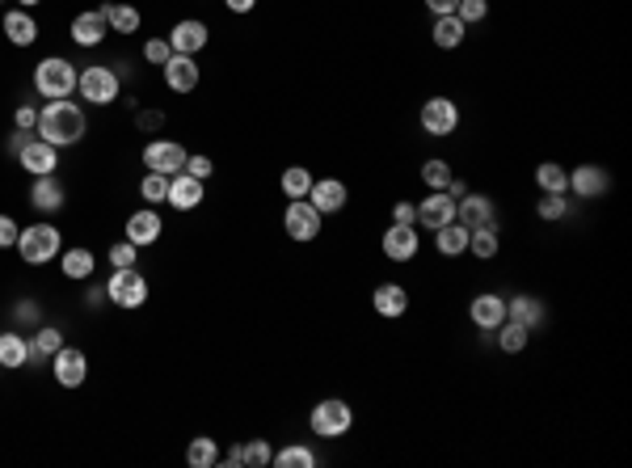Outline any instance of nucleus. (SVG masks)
<instances>
[{
    "label": "nucleus",
    "mask_w": 632,
    "mask_h": 468,
    "mask_svg": "<svg viewBox=\"0 0 632 468\" xmlns=\"http://www.w3.org/2000/svg\"><path fill=\"white\" fill-rule=\"evenodd\" d=\"M198 64H195V55H169V64H164V85L174 89V93H195L198 89Z\"/></svg>",
    "instance_id": "nucleus-18"
},
{
    "label": "nucleus",
    "mask_w": 632,
    "mask_h": 468,
    "mask_svg": "<svg viewBox=\"0 0 632 468\" xmlns=\"http://www.w3.org/2000/svg\"><path fill=\"white\" fill-rule=\"evenodd\" d=\"M308 426H312V435H321V439H342L350 426H354V410H350L342 397H329V401L312 405Z\"/></svg>",
    "instance_id": "nucleus-4"
},
{
    "label": "nucleus",
    "mask_w": 632,
    "mask_h": 468,
    "mask_svg": "<svg viewBox=\"0 0 632 468\" xmlns=\"http://www.w3.org/2000/svg\"><path fill=\"white\" fill-rule=\"evenodd\" d=\"M143 169H153V174H164L174 177L185 169V148L174 140H153L148 148H143Z\"/></svg>",
    "instance_id": "nucleus-11"
},
{
    "label": "nucleus",
    "mask_w": 632,
    "mask_h": 468,
    "mask_svg": "<svg viewBox=\"0 0 632 468\" xmlns=\"http://www.w3.org/2000/svg\"><path fill=\"white\" fill-rule=\"evenodd\" d=\"M422 5H426L430 13H435V17H443V13H456L459 0H422Z\"/></svg>",
    "instance_id": "nucleus-52"
},
{
    "label": "nucleus",
    "mask_w": 632,
    "mask_h": 468,
    "mask_svg": "<svg viewBox=\"0 0 632 468\" xmlns=\"http://www.w3.org/2000/svg\"><path fill=\"white\" fill-rule=\"evenodd\" d=\"M5 34H9L13 47H34V38H38V22H34L26 9H9L5 13Z\"/></svg>",
    "instance_id": "nucleus-27"
},
{
    "label": "nucleus",
    "mask_w": 632,
    "mask_h": 468,
    "mask_svg": "<svg viewBox=\"0 0 632 468\" xmlns=\"http://www.w3.org/2000/svg\"><path fill=\"white\" fill-rule=\"evenodd\" d=\"M493 338H498V350H501V355H519V350H527V342H532V329L506 316V321H501V325L493 329Z\"/></svg>",
    "instance_id": "nucleus-30"
},
{
    "label": "nucleus",
    "mask_w": 632,
    "mask_h": 468,
    "mask_svg": "<svg viewBox=\"0 0 632 468\" xmlns=\"http://www.w3.org/2000/svg\"><path fill=\"white\" fill-rule=\"evenodd\" d=\"M77 64H68L59 55H47L43 64L34 68V93L47 101H59V98H72L77 93Z\"/></svg>",
    "instance_id": "nucleus-2"
},
{
    "label": "nucleus",
    "mask_w": 632,
    "mask_h": 468,
    "mask_svg": "<svg viewBox=\"0 0 632 468\" xmlns=\"http://www.w3.org/2000/svg\"><path fill=\"white\" fill-rule=\"evenodd\" d=\"M164 203L177 211H195L198 203H203V182L190 174H174L169 177V198H164Z\"/></svg>",
    "instance_id": "nucleus-24"
},
{
    "label": "nucleus",
    "mask_w": 632,
    "mask_h": 468,
    "mask_svg": "<svg viewBox=\"0 0 632 468\" xmlns=\"http://www.w3.org/2000/svg\"><path fill=\"white\" fill-rule=\"evenodd\" d=\"M270 464H274V468H312V464H316V456L308 452V447L291 443V447H283V452H274Z\"/></svg>",
    "instance_id": "nucleus-40"
},
{
    "label": "nucleus",
    "mask_w": 632,
    "mask_h": 468,
    "mask_svg": "<svg viewBox=\"0 0 632 468\" xmlns=\"http://www.w3.org/2000/svg\"><path fill=\"white\" fill-rule=\"evenodd\" d=\"M106 300L110 304H119V308H127V313H135V308L148 304V279L140 274V266H127V271L110 274Z\"/></svg>",
    "instance_id": "nucleus-5"
},
{
    "label": "nucleus",
    "mask_w": 632,
    "mask_h": 468,
    "mask_svg": "<svg viewBox=\"0 0 632 468\" xmlns=\"http://www.w3.org/2000/svg\"><path fill=\"white\" fill-rule=\"evenodd\" d=\"M274 452L266 439H249V443H240V468H270Z\"/></svg>",
    "instance_id": "nucleus-39"
},
{
    "label": "nucleus",
    "mask_w": 632,
    "mask_h": 468,
    "mask_svg": "<svg viewBox=\"0 0 632 468\" xmlns=\"http://www.w3.org/2000/svg\"><path fill=\"white\" fill-rule=\"evenodd\" d=\"M185 460H190V468H211L219 460V447H216V439H207V435H198V439H190V452H185Z\"/></svg>",
    "instance_id": "nucleus-38"
},
{
    "label": "nucleus",
    "mask_w": 632,
    "mask_h": 468,
    "mask_svg": "<svg viewBox=\"0 0 632 468\" xmlns=\"http://www.w3.org/2000/svg\"><path fill=\"white\" fill-rule=\"evenodd\" d=\"M135 127H140V131H161L164 114H161V110H135Z\"/></svg>",
    "instance_id": "nucleus-47"
},
{
    "label": "nucleus",
    "mask_w": 632,
    "mask_h": 468,
    "mask_svg": "<svg viewBox=\"0 0 632 468\" xmlns=\"http://www.w3.org/2000/svg\"><path fill=\"white\" fill-rule=\"evenodd\" d=\"M30 140H34L30 131H22V127H17V131H13V135H9V153L17 156V153H22V148H26V144H30Z\"/></svg>",
    "instance_id": "nucleus-53"
},
{
    "label": "nucleus",
    "mask_w": 632,
    "mask_h": 468,
    "mask_svg": "<svg viewBox=\"0 0 632 468\" xmlns=\"http://www.w3.org/2000/svg\"><path fill=\"white\" fill-rule=\"evenodd\" d=\"M380 250L388 261H414L417 250H422L417 224H388V232L380 237Z\"/></svg>",
    "instance_id": "nucleus-9"
},
{
    "label": "nucleus",
    "mask_w": 632,
    "mask_h": 468,
    "mask_svg": "<svg viewBox=\"0 0 632 468\" xmlns=\"http://www.w3.org/2000/svg\"><path fill=\"white\" fill-rule=\"evenodd\" d=\"M17 165H22L30 177H43V174H55V165H59V148L47 140H38L34 135L30 144H26L22 153H17Z\"/></svg>",
    "instance_id": "nucleus-17"
},
{
    "label": "nucleus",
    "mask_w": 632,
    "mask_h": 468,
    "mask_svg": "<svg viewBox=\"0 0 632 468\" xmlns=\"http://www.w3.org/2000/svg\"><path fill=\"white\" fill-rule=\"evenodd\" d=\"M456 224L464 229H485V224H498V207H493L490 195H480V190H469V195L456 203Z\"/></svg>",
    "instance_id": "nucleus-12"
},
{
    "label": "nucleus",
    "mask_w": 632,
    "mask_h": 468,
    "mask_svg": "<svg viewBox=\"0 0 632 468\" xmlns=\"http://www.w3.org/2000/svg\"><path fill=\"white\" fill-rule=\"evenodd\" d=\"M51 371H55V384L59 388H80L89 376V359H85V350L77 346H59L51 355Z\"/></svg>",
    "instance_id": "nucleus-10"
},
{
    "label": "nucleus",
    "mask_w": 632,
    "mask_h": 468,
    "mask_svg": "<svg viewBox=\"0 0 632 468\" xmlns=\"http://www.w3.org/2000/svg\"><path fill=\"white\" fill-rule=\"evenodd\" d=\"M13 119H17V127H22V131H30V127H38V110H34V106H17Z\"/></svg>",
    "instance_id": "nucleus-51"
},
{
    "label": "nucleus",
    "mask_w": 632,
    "mask_h": 468,
    "mask_svg": "<svg viewBox=\"0 0 632 468\" xmlns=\"http://www.w3.org/2000/svg\"><path fill=\"white\" fill-rule=\"evenodd\" d=\"M417 122H422L426 135H435V140H443V135H456L459 127V106L451 98H426L422 110H417Z\"/></svg>",
    "instance_id": "nucleus-6"
},
{
    "label": "nucleus",
    "mask_w": 632,
    "mask_h": 468,
    "mask_svg": "<svg viewBox=\"0 0 632 468\" xmlns=\"http://www.w3.org/2000/svg\"><path fill=\"white\" fill-rule=\"evenodd\" d=\"M59 346H64V334H59L55 325H43L38 334H34V342H30V359H51Z\"/></svg>",
    "instance_id": "nucleus-37"
},
{
    "label": "nucleus",
    "mask_w": 632,
    "mask_h": 468,
    "mask_svg": "<svg viewBox=\"0 0 632 468\" xmlns=\"http://www.w3.org/2000/svg\"><path fill=\"white\" fill-rule=\"evenodd\" d=\"M64 198H68V190H64V182L55 174H43V177H34V186H30V207H38V211H59L64 207Z\"/></svg>",
    "instance_id": "nucleus-20"
},
{
    "label": "nucleus",
    "mask_w": 632,
    "mask_h": 468,
    "mask_svg": "<svg viewBox=\"0 0 632 468\" xmlns=\"http://www.w3.org/2000/svg\"><path fill=\"white\" fill-rule=\"evenodd\" d=\"M30 363V342L22 334H0V367L5 371H17Z\"/></svg>",
    "instance_id": "nucleus-32"
},
{
    "label": "nucleus",
    "mask_w": 632,
    "mask_h": 468,
    "mask_svg": "<svg viewBox=\"0 0 632 468\" xmlns=\"http://www.w3.org/2000/svg\"><path fill=\"white\" fill-rule=\"evenodd\" d=\"M169 47H174L177 55H198L207 47V26L195 22V17H185V22H177L174 30H169Z\"/></svg>",
    "instance_id": "nucleus-22"
},
{
    "label": "nucleus",
    "mask_w": 632,
    "mask_h": 468,
    "mask_svg": "<svg viewBox=\"0 0 632 468\" xmlns=\"http://www.w3.org/2000/svg\"><path fill=\"white\" fill-rule=\"evenodd\" d=\"M211 169H216V165H211V156H185V169H182V174L198 177V182H207Z\"/></svg>",
    "instance_id": "nucleus-46"
},
{
    "label": "nucleus",
    "mask_w": 632,
    "mask_h": 468,
    "mask_svg": "<svg viewBox=\"0 0 632 468\" xmlns=\"http://www.w3.org/2000/svg\"><path fill=\"white\" fill-rule=\"evenodd\" d=\"M308 203H312L321 216H338V211L350 203V190H346V182H338V177H321V182H312V190H308Z\"/></svg>",
    "instance_id": "nucleus-16"
},
{
    "label": "nucleus",
    "mask_w": 632,
    "mask_h": 468,
    "mask_svg": "<svg viewBox=\"0 0 632 468\" xmlns=\"http://www.w3.org/2000/svg\"><path fill=\"white\" fill-rule=\"evenodd\" d=\"M435 250L443 253V258H464L469 253V229L464 224H443V229H435Z\"/></svg>",
    "instance_id": "nucleus-28"
},
{
    "label": "nucleus",
    "mask_w": 632,
    "mask_h": 468,
    "mask_svg": "<svg viewBox=\"0 0 632 468\" xmlns=\"http://www.w3.org/2000/svg\"><path fill=\"white\" fill-rule=\"evenodd\" d=\"M169 55H174L169 38H148V43H143V59H148V64L164 68V64H169Z\"/></svg>",
    "instance_id": "nucleus-45"
},
{
    "label": "nucleus",
    "mask_w": 632,
    "mask_h": 468,
    "mask_svg": "<svg viewBox=\"0 0 632 468\" xmlns=\"http://www.w3.org/2000/svg\"><path fill=\"white\" fill-rule=\"evenodd\" d=\"M224 5H228L232 13H253V5H258V0H224Z\"/></svg>",
    "instance_id": "nucleus-54"
},
{
    "label": "nucleus",
    "mask_w": 632,
    "mask_h": 468,
    "mask_svg": "<svg viewBox=\"0 0 632 468\" xmlns=\"http://www.w3.org/2000/svg\"><path fill=\"white\" fill-rule=\"evenodd\" d=\"M13 316H17V321H22V325H38V316H43V308L34 304V300H17V308H13Z\"/></svg>",
    "instance_id": "nucleus-49"
},
{
    "label": "nucleus",
    "mask_w": 632,
    "mask_h": 468,
    "mask_svg": "<svg viewBox=\"0 0 632 468\" xmlns=\"http://www.w3.org/2000/svg\"><path fill=\"white\" fill-rule=\"evenodd\" d=\"M135 253H140V245L119 240V245H110V266H114V271H127V266H135Z\"/></svg>",
    "instance_id": "nucleus-44"
},
{
    "label": "nucleus",
    "mask_w": 632,
    "mask_h": 468,
    "mask_svg": "<svg viewBox=\"0 0 632 468\" xmlns=\"http://www.w3.org/2000/svg\"><path fill=\"white\" fill-rule=\"evenodd\" d=\"M535 186L544 195H569V169L556 161H540L535 165Z\"/></svg>",
    "instance_id": "nucleus-31"
},
{
    "label": "nucleus",
    "mask_w": 632,
    "mask_h": 468,
    "mask_svg": "<svg viewBox=\"0 0 632 468\" xmlns=\"http://www.w3.org/2000/svg\"><path fill=\"white\" fill-rule=\"evenodd\" d=\"M224 464H232V468H240V447H232L228 456H224Z\"/></svg>",
    "instance_id": "nucleus-56"
},
{
    "label": "nucleus",
    "mask_w": 632,
    "mask_h": 468,
    "mask_svg": "<svg viewBox=\"0 0 632 468\" xmlns=\"http://www.w3.org/2000/svg\"><path fill=\"white\" fill-rule=\"evenodd\" d=\"M0 371H5V367H0Z\"/></svg>",
    "instance_id": "nucleus-58"
},
{
    "label": "nucleus",
    "mask_w": 632,
    "mask_h": 468,
    "mask_svg": "<svg viewBox=\"0 0 632 468\" xmlns=\"http://www.w3.org/2000/svg\"><path fill=\"white\" fill-rule=\"evenodd\" d=\"M506 316L519 321V325H527V329H540L548 321V308L540 295H511V300H506Z\"/></svg>",
    "instance_id": "nucleus-23"
},
{
    "label": "nucleus",
    "mask_w": 632,
    "mask_h": 468,
    "mask_svg": "<svg viewBox=\"0 0 632 468\" xmlns=\"http://www.w3.org/2000/svg\"><path fill=\"white\" fill-rule=\"evenodd\" d=\"M312 169H304V165H291V169H283V195L287 198H308V190H312Z\"/></svg>",
    "instance_id": "nucleus-35"
},
{
    "label": "nucleus",
    "mask_w": 632,
    "mask_h": 468,
    "mask_svg": "<svg viewBox=\"0 0 632 468\" xmlns=\"http://www.w3.org/2000/svg\"><path fill=\"white\" fill-rule=\"evenodd\" d=\"M456 17L464 26L485 22V17H490V0H459V5H456Z\"/></svg>",
    "instance_id": "nucleus-43"
},
{
    "label": "nucleus",
    "mask_w": 632,
    "mask_h": 468,
    "mask_svg": "<svg viewBox=\"0 0 632 468\" xmlns=\"http://www.w3.org/2000/svg\"><path fill=\"white\" fill-rule=\"evenodd\" d=\"M140 195H143V203H164V198H169V177L148 169L140 182Z\"/></svg>",
    "instance_id": "nucleus-42"
},
{
    "label": "nucleus",
    "mask_w": 632,
    "mask_h": 468,
    "mask_svg": "<svg viewBox=\"0 0 632 468\" xmlns=\"http://www.w3.org/2000/svg\"><path fill=\"white\" fill-rule=\"evenodd\" d=\"M17 5H22V9H34V5H38V0H17Z\"/></svg>",
    "instance_id": "nucleus-57"
},
{
    "label": "nucleus",
    "mask_w": 632,
    "mask_h": 468,
    "mask_svg": "<svg viewBox=\"0 0 632 468\" xmlns=\"http://www.w3.org/2000/svg\"><path fill=\"white\" fill-rule=\"evenodd\" d=\"M38 140L55 144V148H72V144L85 140V110L77 101H47L38 110Z\"/></svg>",
    "instance_id": "nucleus-1"
},
{
    "label": "nucleus",
    "mask_w": 632,
    "mask_h": 468,
    "mask_svg": "<svg viewBox=\"0 0 632 468\" xmlns=\"http://www.w3.org/2000/svg\"><path fill=\"white\" fill-rule=\"evenodd\" d=\"M569 211H574V203H569L565 195H544L540 203H535V216H540V219H553V224H556V219H565Z\"/></svg>",
    "instance_id": "nucleus-41"
},
{
    "label": "nucleus",
    "mask_w": 632,
    "mask_h": 468,
    "mask_svg": "<svg viewBox=\"0 0 632 468\" xmlns=\"http://www.w3.org/2000/svg\"><path fill=\"white\" fill-rule=\"evenodd\" d=\"M106 30H110V22L101 9H89V13H77V17H72V43L77 47H98L101 38H106Z\"/></svg>",
    "instance_id": "nucleus-21"
},
{
    "label": "nucleus",
    "mask_w": 632,
    "mask_h": 468,
    "mask_svg": "<svg viewBox=\"0 0 632 468\" xmlns=\"http://www.w3.org/2000/svg\"><path fill=\"white\" fill-rule=\"evenodd\" d=\"M371 308L384 316V321H396V316L409 313V292L401 283H380L371 292Z\"/></svg>",
    "instance_id": "nucleus-19"
},
{
    "label": "nucleus",
    "mask_w": 632,
    "mask_h": 468,
    "mask_svg": "<svg viewBox=\"0 0 632 468\" xmlns=\"http://www.w3.org/2000/svg\"><path fill=\"white\" fill-rule=\"evenodd\" d=\"M93 266H98V261H93V250H68L64 258H59V271L68 274V279H89V274H93Z\"/></svg>",
    "instance_id": "nucleus-34"
},
{
    "label": "nucleus",
    "mask_w": 632,
    "mask_h": 468,
    "mask_svg": "<svg viewBox=\"0 0 632 468\" xmlns=\"http://www.w3.org/2000/svg\"><path fill=\"white\" fill-rule=\"evenodd\" d=\"M469 321L480 329V334H493V329L506 321V295L498 292H480L472 295V304H469Z\"/></svg>",
    "instance_id": "nucleus-14"
},
{
    "label": "nucleus",
    "mask_w": 632,
    "mask_h": 468,
    "mask_svg": "<svg viewBox=\"0 0 632 468\" xmlns=\"http://www.w3.org/2000/svg\"><path fill=\"white\" fill-rule=\"evenodd\" d=\"M59 250H64V237H59L55 224H30V229H22V237H17V253H22V261H30V266H43V261L59 258Z\"/></svg>",
    "instance_id": "nucleus-3"
},
{
    "label": "nucleus",
    "mask_w": 632,
    "mask_h": 468,
    "mask_svg": "<svg viewBox=\"0 0 632 468\" xmlns=\"http://www.w3.org/2000/svg\"><path fill=\"white\" fill-rule=\"evenodd\" d=\"M283 229L291 240L308 245V240L321 237V211H316L308 198H291V203H287V216H283Z\"/></svg>",
    "instance_id": "nucleus-8"
},
{
    "label": "nucleus",
    "mask_w": 632,
    "mask_h": 468,
    "mask_svg": "<svg viewBox=\"0 0 632 468\" xmlns=\"http://www.w3.org/2000/svg\"><path fill=\"white\" fill-rule=\"evenodd\" d=\"M77 89H80V98L93 101V106H110V101H119V72L114 68H80V77H77Z\"/></svg>",
    "instance_id": "nucleus-7"
},
{
    "label": "nucleus",
    "mask_w": 632,
    "mask_h": 468,
    "mask_svg": "<svg viewBox=\"0 0 632 468\" xmlns=\"http://www.w3.org/2000/svg\"><path fill=\"white\" fill-rule=\"evenodd\" d=\"M464 34H469V26L459 22L456 13H443V17H435V26H430V38H435L438 51H456V47L464 43Z\"/></svg>",
    "instance_id": "nucleus-25"
},
{
    "label": "nucleus",
    "mask_w": 632,
    "mask_h": 468,
    "mask_svg": "<svg viewBox=\"0 0 632 468\" xmlns=\"http://www.w3.org/2000/svg\"><path fill=\"white\" fill-rule=\"evenodd\" d=\"M569 190L578 198H603L611 190V174L603 165H578V169H569Z\"/></svg>",
    "instance_id": "nucleus-15"
},
{
    "label": "nucleus",
    "mask_w": 632,
    "mask_h": 468,
    "mask_svg": "<svg viewBox=\"0 0 632 468\" xmlns=\"http://www.w3.org/2000/svg\"><path fill=\"white\" fill-rule=\"evenodd\" d=\"M456 219V198L448 195V190H430V195L417 203V229L435 232L443 229V224H451Z\"/></svg>",
    "instance_id": "nucleus-13"
},
{
    "label": "nucleus",
    "mask_w": 632,
    "mask_h": 468,
    "mask_svg": "<svg viewBox=\"0 0 632 468\" xmlns=\"http://www.w3.org/2000/svg\"><path fill=\"white\" fill-rule=\"evenodd\" d=\"M501 250V229L498 224H485V229H472L469 232V253L480 261H493Z\"/></svg>",
    "instance_id": "nucleus-29"
},
{
    "label": "nucleus",
    "mask_w": 632,
    "mask_h": 468,
    "mask_svg": "<svg viewBox=\"0 0 632 468\" xmlns=\"http://www.w3.org/2000/svg\"><path fill=\"white\" fill-rule=\"evenodd\" d=\"M17 237H22V229H17L9 216H0V250H13V245H17Z\"/></svg>",
    "instance_id": "nucleus-50"
},
{
    "label": "nucleus",
    "mask_w": 632,
    "mask_h": 468,
    "mask_svg": "<svg viewBox=\"0 0 632 468\" xmlns=\"http://www.w3.org/2000/svg\"><path fill=\"white\" fill-rule=\"evenodd\" d=\"M106 22H110V30H119V34H135L140 30V9H135V5H106Z\"/></svg>",
    "instance_id": "nucleus-33"
},
{
    "label": "nucleus",
    "mask_w": 632,
    "mask_h": 468,
    "mask_svg": "<svg viewBox=\"0 0 632 468\" xmlns=\"http://www.w3.org/2000/svg\"><path fill=\"white\" fill-rule=\"evenodd\" d=\"M448 195H451V198H456V203H459V198L469 195V186L459 182V177H451V186H448Z\"/></svg>",
    "instance_id": "nucleus-55"
},
{
    "label": "nucleus",
    "mask_w": 632,
    "mask_h": 468,
    "mask_svg": "<svg viewBox=\"0 0 632 468\" xmlns=\"http://www.w3.org/2000/svg\"><path fill=\"white\" fill-rule=\"evenodd\" d=\"M161 237V216H156L153 207H143V211H135L132 219H127V240H132V245H153V240Z\"/></svg>",
    "instance_id": "nucleus-26"
},
{
    "label": "nucleus",
    "mask_w": 632,
    "mask_h": 468,
    "mask_svg": "<svg viewBox=\"0 0 632 468\" xmlns=\"http://www.w3.org/2000/svg\"><path fill=\"white\" fill-rule=\"evenodd\" d=\"M393 224H417V203H409V198L393 203Z\"/></svg>",
    "instance_id": "nucleus-48"
},
{
    "label": "nucleus",
    "mask_w": 632,
    "mask_h": 468,
    "mask_svg": "<svg viewBox=\"0 0 632 468\" xmlns=\"http://www.w3.org/2000/svg\"><path fill=\"white\" fill-rule=\"evenodd\" d=\"M451 177H456V169H451V165L443 161V156H430V161L422 165V182H426V190H448Z\"/></svg>",
    "instance_id": "nucleus-36"
}]
</instances>
